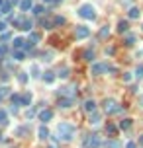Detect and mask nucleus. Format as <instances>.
I'll return each mask as SVG.
<instances>
[{
  "mask_svg": "<svg viewBox=\"0 0 143 148\" xmlns=\"http://www.w3.org/2000/svg\"><path fill=\"white\" fill-rule=\"evenodd\" d=\"M12 57H14V61H16V63H22L24 59H26L24 51H16V53H12Z\"/></svg>",
  "mask_w": 143,
  "mask_h": 148,
  "instance_id": "obj_19",
  "label": "nucleus"
},
{
  "mask_svg": "<svg viewBox=\"0 0 143 148\" xmlns=\"http://www.w3.org/2000/svg\"><path fill=\"white\" fill-rule=\"evenodd\" d=\"M16 133H18L20 137H24V135H26V129H24V127H18V129H16Z\"/></svg>",
  "mask_w": 143,
  "mask_h": 148,
  "instance_id": "obj_39",
  "label": "nucleus"
},
{
  "mask_svg": "<svg viewBox=\"0 0 143 148\" xmlns=\"http://www.w3.org/2000/svg\"><path fill=\"white\" fill-rule=\"evenodd\" d=\"M125 148H135V142H132V140H130V142L125 144Z\"/></svg>",
  "mask_w": 143,
  "mask_h": 148,
  "instance_id": "obj_41",
  "label": "nucleus"
},
{
  "mask_svg": "<svg viewBox=\"0 0 143 148\" xmlns=\"http://www.w3.org/2000/svg\"><path fill=\"white\" fill-rule=\"evenodd\" d=\"M132 80H133V76H132L130 72H125V74H123V82H132Z\"/></svg>",
  "mask_w": 143,
  "mask_h": 148,
  "instance_id": "obj_37",
  "label": "nucleus"
},
{
  "mask_svg": "<svg viewBox=\"0 0 143 148\" xmlns=\"http://www.w3.org/2000/svg\"><path fill=\"white\" fill-rule=\"evenodd\" d=\"M84 61L92 63V61H94V51H84Z\"/></svg>",
  "mask_w": 143,
  "mask_h": 148,
  "instance_id": "obj_24",
  "label": "nucleus"
},
{
  "mask_svg": "<svg viewBox=\"0 0 143 148\" xmlns=\"http://www.w3.org/2000/svg\"><path fill=\"white\" fill-rule=\"evenodd\" d=\"M139 105H143V94L139 95Z\"/></svg>",
  "mask_w": 143,
  "mask_h": 148,
  "instance_id": "obj_43",
  "label": "nucleus"
},
{
  "mask_svg": "<svg viewBox=\"0 0 143 148\" xmlns=\"http://www.w3.org/2000/svg\"><path fill=\"white\" fill-rule=\"evenodd\" d=\"M33 14H35V16H41V14H43V6H41V4L33 6Z\"/></svg>",
  "mask_w": 143,
  "mask_h": 148,
  "instance_id": "obj_30",
  "label": "nucleus"
},
{
  "mask_svg": "<svg viewBox=\"0 0 143 148\" xmlns=\"http://www.w3.org/2000/svg\"><path fill=\"white\" fill-rule=\"evenodd\" d=\"M4 4H6V2H4V0H0V10H2V6H4Z\"/></svg>",
  "mask_w": 143,
  "mask_h": 148,
  "instance_id": "obj_44",
  "label": "nucleus"
},
{
  "mask_svg": "<svg viewBox=\"0 0 143 148\" xmlns=\"http://www.w3.org/2000/svg\"><path fill=\"white\" fill-rule=\"evenodd\" d=\"M104 146H106V148H120V142H116V140H110V142H106Z\"/></svg>",
  "mask_w": 143,
  "mask_h": 148,
  "instance_id": "obj_31",
  "label": "nucleus"
},
{
  "mask_svg": "<svg viewBox=\"0 0 143 148\" xmlns=\"http://www.w3.org/2000/svg\"><path fill=\"white\" fill-rule=\"evenodd\" d=\"M69 72H71L69 68H63V70H59V72H57V78H61V80H67V78H69Z\"/></svg>",
  "mask_w": 143,
  "mask_h": 148,
  "instance_id": "obj_20",
  "label": "nucleus"
},
{
  "mask_svg": "<svg viewBox=\"0 0 143 148\" xmlns=\"http://www.w3.org/2000/svg\"><path fill=\"white\" fill-rule=\"evenodd\" d=\"M100 123H102V115H100L98 111L90 113V117H88V125H90V127H98Z\"/></svg>",
  "mask_w": 143,
  "mask_h": 148,
  "instance_id": "obj_7",
  "label": "nucleus"
},
{
  "mask_svg": "<svg viewBox=\"0 0 143 148\" xmlns=\"http://www.w3.org/2000/svg\"><path fill=\"white\" fill-rule=\"evenodd\" d=\"M30 72H32V78H39V76H41V70H39L37 64H32V66H30Z\"/></svg>",
  "mask_w": 143,
  "mask_h": 148,
  "instance_id": "obj_15",
  "label": "nucleus"
},
{
  "mask_svg": "<svg viewBox=\"0 0 143 148\" xmlns=\"http://www.w3.org/2000/svg\"><path fill=\"white\" fill-rule=\"evenodd\" d=\"M18 82H20V84H26V82H28V74L20 72V74H18Z\"/></svg>",
  "mask_w": 143,
  "mask_h": 148,
  "instance_id": "obj_26",
  "label": "nucleus"
},
{
  "mask_svg": "<svg viewBox=\"0 0 143 148\" xmlns=\"http://www.w3.org/2000/svg\"><path fill=\"white\" fill-rule=\"evenodd\" d=\"M32 99H33L32 92H26V94H22V107H30V105H32Z\"/></svg>",
  "mask_w": 143,
  "mask_h": 148,
  "instance_id": "obj_9",
  "label": "nucleus"
},
{
  "mask_svg": "<svg viewBox=\"0 0 143 148\" xmlns=\"http://www.w3.org/2000/svg\"><path fill=\"white\" fill-rule=\"evenodd\" d=\"M49 148H55V146H49Z\"/></svg>",
  "mask_w": 143,
  "mask_h": 148,
  "instance_id": "obj_47",
  "label": "nucleus"
},
{
  "mask_svg": "<svg viewBox=\"0 0 143 148\" xmlns=\"http://www.w3.org/2000/svg\"><path fill=\"white\" fill-rule=\"evenodd\" d=\"M104 111L108 113V115H112V113H120L121 111V107H118V103H116V99H106L104 101Z\"/></svg>",
  "mask_w": 143,
  "mask_h": 148,
  "instance_id": "obj_3",
  "label": "nucleus"
},
{
  "mask_svg": "<svg viewBox=\"0 0 143 148\" xmlns=\"http://www.w3.org/2000/svg\"><path fill=\"white\" fill-rule=\"evenodd\" d=\"M133 76H135L137 80H141V78H143V66H137L135 72H133Z\"/></svg>",
  "mask_w": 143,
  "mask_h": 148,
  "instance_id": "obj_25",
  "label": "nucleus"
},
{
  "mask_svg": "<svg viewBox=\"0 0 143 148\" xmlns=\"http://www.w3.org/2000/svg\"><path fill=\"white\" fill-rule=\"evenodd\" d=\"M4 29H6V23H4V21H0V33L4 31Z\"/></svg>",
  "mask_w": 143,
  "mask_h": 148,
  "instance_id": "obj_42",
  "label": "nucleus"
},
{
  "mask_svg": "<svg viewBox=\"0 0 143 148\" xmlns=\"http://www.w3.org/2000/svg\"><path fill=\"white\" fill-rule=\"evenodd\" d=\"M37 138H39V140L49 138V131H47V127H45V125H41V127L37 129Z\"/></svg>",
  "mask_w": 143,
  "mask_h": 148,
  "instance_id": "obj_12",
  "label": "nucleus"
},
{
  "mask_svg": "<svg viewBox=\"0 0 143 148\" xmlns=\"http://www.w3.org/2000/svg\"><path fill=\"white\" fill-rule=\"evenodd\" d=\"M41 25H43L45 29H51V27H53L55 23H53V21H49V20H43V21H41Z\"/></svg>",
  "mask_w": 143,
  "mask_h": 148,
  "instance_id": "obj_32",
  "label": "nucleus"
},
{
  "mask_svg": "<svg viewBox=\"0 0 143 148\" xmlns=\"http://www.w3.org/2000/svg\"><path fill=\"white\" fill-rule=\"evenodd\" d=\"M51 57H53V53H51V51H49V53H43V61H47V63H51V61H53Z\"/></svg>",
  "mask_w": 143,
  "mask_h": 148,
  "instance_id": "obj_35",
  "label": "nucleus"
},
{
  "mask_svg": "<svg viewBox=\"0 0 143 148\" xmlns=\"http://www.w3.org/2000/svg\"><path fill=\"white\" fill-rule=\"evenodd\" d=\"M88 35H90V29L86 25H77V29H75V37L77 39H86Z\"/></svg>",
  "mask_w": 143,
  "mask_h": 148,
  "instance_id": "obj_6",
  "label": "nucleus"
},
{
  "mask_svg": "<svg viewBox=\"0 0 143 148\" xmlns=\"http://www.w3.org/2000/svg\"><path fill=\"white\" fill-rule=\"evenodd\" d=\"M4 123H6V111L0 109V125H4Z\"/></svg>",
  "mask_w": 143,
  "mask_h": 148,
  "instance_id": "obj_36",
  "label": "nucleus"
},
{
  "mask_svg": "<svg viewBox=\"0 0 143 148\" xmlns=\"http://www.w3.org/2000/svg\"><path fill=\"white\" fill-rule=\"evenodd\" d=\"M10 94V88H8V86H4V88H0V101H2V99H4V97H6V95Z\"/></svg>",
  "mask_w": 143,
  "mask_h": 148,
  "instance_id": "obj_22",
  "label": "nucleus"
},
{
  "mask_svg": "<svg viewBox=\"0 0 143 148\" xmlns=\"http://www.w3.org/2000/svg\"><path fill=\"white\" fill-rule=\"evenodd\" d=\"M32 27H33V21L32 20H24L20 29H24V31H32Z\"/></svg>",
  "mask_w": 143,
  "mask_h": 148,
  "instance_id": "obj_16",
  "label": "nucleus"
},
{
  "mask_svg": "<svg viewBox=\"0 0 143 148\" xmlns=\"http://www.w3.org/2000/svg\"><path fill=\"white\" fill-rule=\"evenodd\" d=\"M98 35L102 37V39H104V37H108V35H110V27H108V25H104V27L100 29V33H98Z\"/></svg>",
  "mask_w": 143,
  "mask_h": 148,
  "instance_id": "obj_23",
  "label": "nucleus"
},
{
  "mask_svg": "<svg viewBox=\"0 0 143 148\" xmlns=\"http://www.w3.org/2000/svg\"><path fill=\"white\" fill-rule=\"evenodd\" d=\"M139 16H141V10H139V8H135V6L130 8V12H127V18H130V20H139Z\"/></svg>",
  "mask_w": 143,
  "mask_h": 148,
  "instance_id": "obj_13",
  "label": "nucleus"
},
{
  "mask_svg": "<svg viewBox=\"0 0 143 148\" xmlns=\"http://www.w3.org/2000/svg\"><path fill=\"white\" fill-rule=\"evenodd\" d=\"M59 105L65 107V109H69V107L73 105V97H61V99H59Z\"/></svg>",
  "mask_w": 143,
  "mask_h": 148,
  "instance_id": "obj_14",
  "label": "nucleus"
},
{
  "mask_svg": "<svg viewBox=\"0 0 143 148\" xmlns=\"http://www.w3.org/2000/svg\"><path fill=\"white\" fill-rule=\"evenodd\" d=\"M57 133H59V138L61 140H65V142H69V140H73V137H75V127L71 125V123H59L57 125Z\"/></svg>",
  "mask_w": 143,
  "mask_h": 148,
  "instance_id": "obj_2",
  "label": "nucleus"
},
{
  "mask_svg": "<svg viewBox=\"0 0 143 148\" xmlns=\"http://www.w3.org/2000/svg\"><path fill=\"white\" fill-rule=\"evenodd\" d=\"M8 39H10V33H2L0 35V41H8Z\"/></svg>",
  "mask_w": 143,
  "mask_h": 148,
  "instance_id": "obj_38",
  "label": "nucleus"
},
{
  "mask_svg": "<svg viewBox=\"0 0 143 148\" xmlns=\"http://www.w3.org/2000/svg\"><path fill=\"white\" fill-rule=\"evenodd\" d=\"M135 43V35H125V45H133Z\"/></svg>",
  "mask_w": 143,
  "mask_h": 148,
  "instance_id": "obj_34",
  "label": "nucleus"
},
{
  "mask_svg": "<svg viewBox=\"0 0 143 148\" xmlns=\"http://www.w3.org/2000/svg\"><path fill=\"white\" fill-rule=\"evenodd\" d=\"M10 10H12V4H10V2H6V4L2 6V10H0V12H2V14H8Z\"/></svg>",
  "mask_w": 143,
  "mask_h": 148,
  "instance_id": "obj_33",
  "label": "nucleus"
},
{
  "mask_svg": "<svg viewBox=\"0 0 143 148\" xmlns=\"http://www.w3.org/2000/svg\"><path fill=\"white\" fill-rule=\"evenodd\" d=\"M30 41H32V45H37L39 43V35L37 33H30Z\"/></svg>",
  "mask_w": 143,
  "mask_h": 148,
  "instance_id": "obj_27",
  "label": "nucleus"
},
{
  "mask_svg": "<svg viewBox=\"0 0 143 148\" xmlns=\"http://www.w3.org/2000/svg\"><path fill=\"white\" fill-rule=\"evenodd\" d=\"M106 70H108V66L102 64V63H94L92 66H90V74H92V76H100V74L106 72Z\"/></svg>",
  "mask_w": 143,
  "mask_h": 148,
  "instance_id": "obj_5",
  "label": "nucleus"
},
{
  "mask_svg": "<svg viewBox=\"0 0 143 148\" xmlns=\"http://www.w3.org/2000/svg\"><path fill=\"white\" fill-rule=\"evenodd\" d=\"M53 23H55V25H63V23H65V18H63V16H55V18H53Z\"/></svg>",
  "mask_w": 143,
  "mask_h": 148,
  "instance_id": "obj_29",
  "label": "nucleus"
},
{
  "mask_svg": "<svg viewBox=\"0 0 143 148\" xmlns=\"http://www.w3.org/2000/svg\"><path fill=\"white\" fill-rule=\"evenodd\" d=\"M84 111H86V113H94V111H96V101H94V99H86V101H84Z\"/></svg>",
  "mask_w": 143,
  "mask_h": 148,
  "instance_id": "obj_11",
  "label": "nucleus"
},
{
  "mask_svg": "<svg viewBox=\"0 0 143 148\" xmlns=\"http://www.w3.org/2000/svg\"><path fill=\"white\" fill-rule=\"evenodd\" d=\"M0 138H2V135H0Z\"/></svg>",
  "mask_w": 143,
  "mask_h": 148,
  "instance_id": "obj_48",
  "label": "nucleus"
},
{
  "mask_svg": "<svg viewBox=\"0 0 143 148\" xmlns=\"http://www.w3.org/2000/svg\"><path fill=\"white\" fill-rule=\"evenodd\" d=\"M118 31H120V33H125V31H127V21H123V20L118 21Z\"/></svg>",
  "mask_w": 143,
  "mask_h": 148,
  "instance_id": "obj_21",
  "label": "nucleus"
},
{
  "mask_svg": "<svg viewBox=\"0 0 143 148\" xmlns=\"http://www.w3.org/2000/svg\"><path fill=\"white\" fill-rule=\"evenodd\" d=\"M139 144H141V146H143V135H141V137H139Z\"/></svg>",
  "mask_w": 143,
  "mask_h": 148,
  "instance_id": "obj_45",
  "label": "nucleus"
},
{
  "mask_svg": "<svg viewBox=\"0 0 143 148\" xmlns=\"http://www.w3.org/2000/svg\"><path fill=\"white\" fill-rule=\"evenodd\" d=\"M78 18H82V20H88V21H92V20H96V8L90 4V2H82L80 6H78Z\"/></svg>",
  "mask_w": 143,
  "mask_h": 148,
  "instance_id": "obj_1",
  "label": "nucleus"
},
{
  "mask_svg": "<svg viewBox=\"0 0 143 148\" xmlns=\"http://www.w3.org/2000/svg\"><path fill=\"white\" fill-rule=\"evenodd\" d=\"M51 119H53V111H51V109H41V111H39V121L47 123V121H51Z\"/></svg>",
  "mask_w": 143,
  "mask_h": 148,
  "instance_id": "obj_8",
  "label": "nucleus"
},
{
  "mask_svg": "<svg viewBox=\"0 0 143 148\" xmlns=\"http://www.w3.org/2000/svg\"><path fill=\"white\" fill-rule=\"evenodd\" d=\"M41 78H43L45 84H53V82H55V78H57V74H55V72H49V70H47V72H43V76H41Z\"/></svg>",
  "mask_w": 143,
  "mask_h": 148,
  "instance_id": "obj_10",
  "label": "nucleus"
},
{
  "mask_svg": "<svg viewBox=\"0 0 143 148\" xmlns=\"http://www.w3.org/2000/svg\"><path fill=\"white\" fill-rule=\"evenodd\" d=\"M100 146H102V140L98 135H92L84 140V148H100Z\"/></svg>",
  "mask_w": 143,
  "mask_h": 148,
  "instance_id": "obj_4",
  "label": "nucleus"
},
{
  "mask_svg": "<svg viewBox=\"0 0 143 148\" xmlns=\"http://www.w3.org/2000/svg\"><path fill=\"white\" fill-rule=\"evenodd\" d=\"M43 2H47V4H49V2H53V0H43Z\"/></svg>",
  "mask_w": 143,
  "mask_h": 148,
  "instance_id": "obj_46",
  "label": "nucleus"
},
{
  "mask_svg": "<svg viewBox=\"0 0 143 148\" xmlns=\"http://www.w3.org/2000/svg\"><path fill=\"white\" fill-rule=\"evenodd\" d=\"M116 131H118V129L114 127V125H108V133H110V135H116Z\"/></svg>",
  "mask_w": 143,
  "mask_h": 148,
  "instance_id": "obj_40",
  "label": "nucleus"
},
{
  "mask_svg": "<svg viewBox=\"0 0 143 148\" xmlns=\"http://www.w3.org/2000/svg\"><path fill=\"white\" fill-rule=\"evenodd\" d=\"M30 8H32V0H22L20 2V10L22 12H28Z\"/></svg>",
  "mask_w": 143,
  "mask_h": 148,
  "instance_id": "obj_18",
  "label": "nucleus"
},
{
  "mask_svg": "<svg viewBox=\"0 0 143 148\" xmlns=\"http://www.w3.org/2000/svg\"><path fill=\"white\" fill-rule=\"evenodd\" d=\"M130 127H132V119H121L120 121V129L121 131H127Z\"/></svg>",
  "mask_w": 143,
  "mask_h": 148,
  "instance_id": "obj_17",
  "label": "nucleus"
},
{
  "mask_svg": "<svg viewBox=\"0 0 143 148\" xmlns=\"http://www.w3.org/2000/svg\"><path fill=\"white\" fill-rule=\"evenodd\" d=\"M12 43H14V47H16V49H20V47H22V45H24V43H26V41H24L22 37H16V39H14V41H12Z\"/></svg>",
  "mask_w": 143,
  "mask_h": 148,
  "instance_id": "obj_28",
  "label": "nucleus"
}]
</instances>
